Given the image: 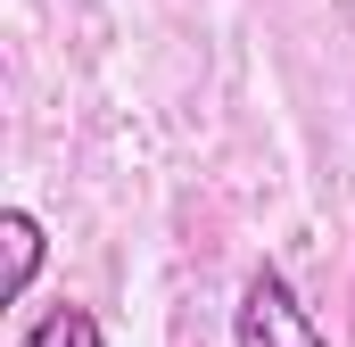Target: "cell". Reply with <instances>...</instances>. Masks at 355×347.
<instances>
[{
	"label": "cell",
	"instance_id": "cell-1",
	"mask_svg": "<svg viewBox=\"0 0 355 347\" xmlns=\"http://www.w3.org/2000/svg\"><path fill=\"white\" fill-rule=\"evenodd\" d=\"M232 339L240 347H331L314 331V314L297 306V289L281 281V273H248V289H240V306H232Z\"/></svg>",
	"mask_w": 355,
	"mask_h": 347
},
{
	"label": "cell",
	"instance_id": "cell-2",
	"mask_svg": "<svg viewBox=\"0 0 355 347\" xmlns=\"http://www.w3.org/2000/svg\"><path fill=\"white\" fill-rule=\"evenodd\" d=\"M0 240H8V298H25L33 273H42V223H33L25 207H8V215H0Z\"/></svg>",
	"mask_w": 355,
	"mask_h": 347
},
{
	"label": "cell",
	"instance_id": "cell-3",
	"mask_svg": "<svg viewBox=\"0 0 355 347\" xmlns=\"http://www.w3.org/2000/svg\"><path fill=\"white\" fill-rule=\"evenodd\" d=\"M17 347H99V323H91L83 306H50V314H42Z\"/></svg>",
	"mask_w": 355,
	"mask_h": 347
}]
</instances>
